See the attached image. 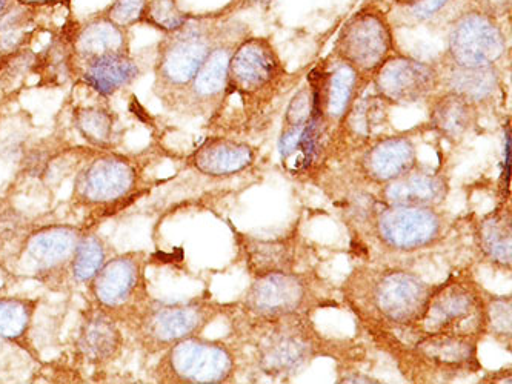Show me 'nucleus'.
<instances>
[{"label": "nucleus", "instance_id": "obj_1", "mask_svg": "<svg viewBox=\"0 0 512 384\" xmlns=\"http://www.w3.org/2000/svg\"><path fill=\"white\" fill-rule=\"evenodd\" d=\"M225 306L211 298L165 302L150 298L139 314L125 326L134 348L154 357L187 338L202 334L222 314Z\"/></svg>", "mask_w": 512, "mask_h": 384}, {"label": "nucleus", "instance_id": "obj_2", "mask_svg": "<svg viewBox=\"0 0 512 384\" xmlns=\"http://www.w3.org/2000/svg\"><path fill=\"white\" fill-rule=\"evenodd\" d=\"M143 173L139 162L114 149H91L73 180L71 200L100 216L120 211L139 197Z\"/></svg>", "mask_w": 512, "mask_h": 384}, {"label": "nucleus", "instance_id": "obj_3", "mask_svg": "<svg viewBox=\"0 0 512 384\" xmlns=\"http://www.w3.org/2000/svg\"><path fill=\"white\" fill-rule=\"evenodd\" d=\"M148 263L145 251L114 252L85 288L88 302L125 328L151 298Z\"/></svg>", "mask_w": 512, "mask_h": 384}, {"label": "nucleus", "instance_id": "obj_4", "mask_svg": "<svg viewBox=\"0 0 512 384\" xmlns=\"http://www.w3.org/2000/svg\"><path fill=\"white\" fill-rule=\"evenodd\" d=\"M88 229L71 223L36 226L20 237L4 265L16 279L36 280L47 288L70 262Z\"/></svg>", "mask_w": 512, "mask_h": 384}, {"label": "nucleus", "instance_id": "obj_5", "mask_svg": "<svg viewBox=\"0 0 512 384\" xmlns=\"http://www.w3.org/2000/svg\"><path fill=\"white\" fill-rule=\"evenodd\" d=\"M213 48L210 27L190 17L182 28L165 34L154 63V94L160 102L176 103Z\"/></svg>", "mask_w": 512, "mask_h": 384}, {"label": "nucleus", "instance_id": "obj_6", "mask_svg": "<svg viewBox=\"0 0 512 384\" xmlns=\"http://www.w3.org/2000/svg\"><path fill=\"white\" fill-rule=\"evenodd\" d=\"M159 355L150 374L160 384L227 383L236 371L231 349L200 335L179 341Z\"/></svg>", "mask_w": 512, "mask_h": 384}, {"label": "nucleus", "instance_id": "obj_7", "mask_svg": "<svg viewBox=\"0 0 512 384\" xmlns=\"http://www.w3.org/2000/svg\"><path fill=\"white\" fill-rule=\"evenodd\" d=\"M425 334L479 338L488 328V303L476 286L451 280L434 288L419 325Z\"/></svg>", "mask_w": 512, "mask_h": 384}, {"label": "nucleus", "instance_id": "obj_8", "mask_svg": "<svg viewBox=\"0 0 512 384\" xmlns=\"http://www.w3.org/2000/svg\"><path fill=\"white\" fill-rule=\"evenodd\" d=\"M316 300L308 277L294 272H273L256 277L243 305L262 320L303 315Z\"/></svg>", "mask_w": 512, "mask_h": 384}, {"label": "nucleus", "instance_id": "obj_9", "mask_svg": "<svg viewBox=\"0 0 512 384\" xmlns=\"http://www.w3.org/2000/svg\"><path fill=\"white\" fill-rule=\"evenodd\" d=\"M434 286L411 272L391 269L377 277L371 288V305L386 322L417 326L425 314Z\"/></svg>", "mask_w": 512, "mask_h": 384}, {"label": "nucleus", "instance_id": "obj_10", "mask_svg": "<svg viewBox=\"0 0 512 384\" xmlns=\"http://www.w3.org/2000/svg\"><path fill=\"white\" fill-rule=\"evenodd\" d=\"M273 331L260 340L259 366L268 375L299 371L316 355V337L303 315L276 318Z\"/></svg>", "mask_w": 512, "mask_h": 384}, {"label": "nucleus", "instance_id": "obj_11", "mask_svg": "<svg viewBox=\"0 0 512 384\" xmlns=\"http://www.w3.org/2000/svg\"><path fill=\"white\" fill-rule=\"evenodd\" d=\"M442 217L434 208L386 205L377 214L380 242L396 251H416L433 245L442 236Z\"/></svg>", "mask_w": 512, "mask_h": 384}, {"label": "nucleus", "instance_id": "obj_12", "mask_svg": "<svg viewBox=\"0 0 512 384\" xmlns=\"http://www.w3.org/2000/svg\"><path fill=\"white\" fill-rule=\"evenodd\" d=\"M127 345L124 326L88 302L80 315L74 340L77 360L88 368L104 369L122 357Z\"/></svg>", "mask_w": 512, "mask_h": 384}, {"label": "nucleus", "instance_id": "obj_13", "mask_svg": "<svg viewBox=\"0 0 512 384\" xmlns=\"http://www.w3.org/2000/svg\"><path fill=\"white\" fill-rule=\"evenodd\" d=\"M391 33L373 13L354 17L337 40V53L356 71H377L391 51Z\"/></svg>", "mask_w": 512, "mask_h": 384}, {"label": "nucleus", "instance_id": "obj_14", "mask_svg": "<svg viewBox=\"0 0 512 384\" xmlns=\"http://www.w3.org/2000/svg\"><path fill=\"white\" fill-rule=\"evenodd\" d=\"M449 51L459 67H491L502 57L505 40L491 20L480 14H469L454 27Z\"/></svg>", "mask_w": 512, "mask_h": 384}, {"label": "nucleus", "instance_id": "obj_15", "mask_svg": "<svg viewBox=\"0 0 512 384\" xmlns=\"http://www.w3.org/2000/svg\"><path fill=\"white\" fill-rule=\"evenodd\" d=\"M436 85V73L426 63L396 57L377 70L376 87L389 102L413 103L423 99Z\"/></svg>", "mask_w": 512, "mask_h": 384}, {"label": "nucleus", "instance_id": "obj_16", "mask_svg": "<svg viewBox=\"0 0 512 384\" xmlns=\"http://www.w3.org/2000/svg\"><path fill=\"white\" fill-rule=\"evenodd\" d=\"M70 40L77 71L80 65L97 57L131 53L130 30L111 22L102 11L88 17L84 22L71 25Z\"/></svg>", "mask_w": 512, "mask_h": 384}, {"label": "nucleus", "instance_id": "obj_17", "mask_svg": "<svg viewBox=\"0 0 512 384\" xmlns=\"http://www.w3.org/2000/svg\"><path fill=\"white\" fill-rule=\"evenodd\" d=\"M279 60L268 42L248 40L231 56L228 83L240 93H256L276 76Z\"/></svg>", "mask_w": 512, "mask_h": 384}, {"label": "nucleus", "instance_id": "obj_18", "mask_svg": "<svg viewBox=\"0 0 512 384\" xmlns=\"http://www.w3.org/2000/svg\"><path fill=\"white\" fill-rule=\"evenodd\" d=\"M113 254L114 249L110 242L93 229H88L80 239L70 262L51 280L47 288L57 292H73L79 288H87L94 275Z\"/></svg>", "mask_w": 512, "mask_h": 384}, {"label": "nucleus", "instance_id": "obj_19", "mask_svg": "<svg viewBox=\"0 0 512 384\" xmlns=\"http://www.w3.org/2000/svg\"><path fill=\"white\" fill-rule=\"evenodd\" d=\"M140 65L131 53L108 54L80 65V82L104 99L127 90L140 77Z\"/></svg>", "mask_w": 512, "mask_h": 384}, {"label": "nucleus", "instance_id": "obj_20", "mask_svg": "<svg viewBox=\"0 0 512 384\" xmlns=\"http://www.w3.org/2000/svg\"><path fill=\"white\" fill-rule=\"evenodd\" d=\"M383 185L382 199L385 200V205L391 206L436 208L445 200L448 192L443 177L426 173L417 169V166Z\"/></svg>", "mask_w": 512, "mask_h": 384}, {"label": "nucleus", "instance_id": "obj_21", "mask_svg": "<svg viewBox=\"0 0 512 384\" xmlns=\"http://www.w3.org/2000/svg\"><path fill=\"white\" fill-rule=\"evenodd\" d=\"M231 56L230 48L214 47L174 105L183 103L194 111L207 110L227 88Z\"/></svg>", "mask_w": 512, "mask_h": 384}, {"label": "nucleus", "instance_id": "obj_22", "mask_svg": "<svg viewBox=\"0 0 512 384\" xmlns=\"http://www.w3.org/2000/svg\"><path fill=\"white\" fill-rule=\"evenodd\" d=\"M254 162V151L247 143L230 139H210L191 154L190 163L199 173L211 177L231 176Z\"/></svg>", "mask_w": 512, "mask_h": 384}, {"label": "nucleus", "instance_id": "obj_23", "mask_svg": "<svg viewBox=\"0 0 512 384\" xmlns=\"http://www.w3.org/2000/svg\"><path fill=\"white\" fill-rule=\"evenodd\" d=\"M417 163L416 146L406 137H391L371 146L363 157L366 176L377 183L402 176Z\"/></svg>", "mask_w": 512, "mask_h": 384}, {"label": "nucleus", "instance_id": "obj_24", "mask_svg": "<svg viewBox=\"0 0 512 384\" xmlns=\"http://www.w3.org/2000/svg\"><path fill=\"white\" fill-rule=\"evenodd\" d=\"M40 306V298L28 295L0 294V340L24 349L36 357L31 329Z\"/></svg>", "mask_w": 512, "mask_h": 384}, {"label": "nucleus", "instance_id": "obj_25", "mask_svg": "<svg viewBox=\"0 0 512 384\" xmlns=\"http://www.w3.org/2000/svg\"><path fill=\"white\" fill-rule=\"evenodd\" d=\"M416 352L445 369H471L477 365V338L457 334H425Z\"/></svg>", "mask_w": 512, "mask_h": 384}, {"label": "nucleus", "instance_id": "obj_26", "mask_svg": "<svg viewBox=\"0 0 512 384\" xmlns=\"http://www.w3.org/2000/svg\"><path fill=\"white\" fill-rule=\"evenodd\" d=\"M73 125L88 146L100 151L116 148L119 117L105 103L77 105L73 110Z\"/></svg>", "mask_w": 512, "mask_h": 384}, {"label": "nucleus", "instance_id": "obj_27", "mask_svg": "<svg viewBox=\"0 0 512 384\" xmlns=\"http://www.w3.org/2000/svg\"><path fill=\"white\" fill-rule=\"evenodd\" d=\"M47 8L25 7L14 2L0 16V56L27 48L39 30V19Z\"/></svg>", "mask_w": 512, "mask_h": 384}, {"label": "nucleus", "instance_id": "obj_28", "mask_svg": "<svg viewBox=\"0 0 512 384\" xmlns=\"http://www.w3.org/2000/svg\"><path fill=\"white\" fill-rule=\"evenodd\" d=\"M477 242L489 262L502 268H511L512 228L509 211L497 209L488 214L480 223Z\"/></svg>", "mask_w": 512, "mask_h": 384}, {"label": "nucleus", "instance_id": "obj_29", "mask_svg": "<svg viewBox=\"0 0 512 384\" xmlns=\"http://www.w3.org/2000/svg\"><path fill=\"white\" fill-rule=\"evenodd\" d=\"M247 268L254 277L291 271L296 248L291 240H248L245 245Z\"/></svg>", "mask_w": 512, "mask_h": 384}, {"label": "nucleus", "instance_id": "obj_30", "mask_svg": "<svg viewBox=\"0 0 512 384\" xmlns=\"http://www.w3.org/2000/svg\"><path fill=\"white\" fill-rule=\"evenodd\" d=\"M431 117L434 126L443 136L453 140L460 139L473 126V105L465 97L451 93L434 105Z\"/></svg>", "mask_w": 512, "mask_h": 384}, {"label": "nucleus", "instance_id": "obj_31", "mask_svg": "<svg viewBox=\"0 0 512 384\" xmlns=\"http://www.w3.org/2000/svg\"><path fill=\"white\" fill-rule=\"evenodd\" d=\"M497 74L491 67H457L449 77L453 93L465 97L469 102L486 99L496 91Z\"/></svg>", "mask_w": 512, "mask_h": 384}, {"label": "nucleus", "instance_id": "obj_32", "mask_svg": "<svg viewBox=\"0 0 512 384\" xmlns=\"http://www.w3.org/2000/svg\"><path fill=\"white\" fill-rule=\"evenodd\" d=\"M356 77V70L350 65H342L331 74L328 96H326V110L333 119L345 116L350 108L354 88H356Z\"/></svg>", "mask_w": 512, "mask_h": 384}, {"label": "nucleus", "instance_id": "obj_33", "mask_svg": "<svg viewBox=\"0 0 512 384\" xmlns=\"http://www.w3.org/2000/svg\"><path fill=\"white\" fill-rule=\"evenodd\" d=\"M187 20L188 14L180 10L176 0H150L140 24L168 34L182 28Z\"/></svg>", "mask_w": 512, "mask_h": 384}, {"label": "nucleus", "instance_id": "obj_34", "mask_svg": "<svg viewBox=\"0 0 512 384\" xmlns=\"http://www.w3.org/2000/svg\"><path fill=\"white\" fill-rule=\"evenodd\" d=\"M317 137H319L317 117L305 125L291 126L290 130L280 137L279 149L283 162H286L294 154L310 157L314 146H316Z\"/></svg>", "mask_w": 512, "mask_h": 384}, {"label": "nucleus", "instance_id": "obj_35", "mask_svg": "<svg viewBox=\"0 0 512 384\" xmlns=\"http://www.w3.org/2000/svg\"><path fill=\"white\" fill-rule=\"evenodd\" d=\"M150 0H113L102 14L120 28L131 30L142 22L143 13Z\"/></svg>", "mask_w": 512, "mask_h": 384}, {"label": "nucleus", "instance_id": "obj_36", "mask_svg": "<svg viewBox=\"0 0 512 384\" xmlns=\"http://www.w3.org/2000/svg\"><path fill=\"white\" fill-rule=\"evenodd\" d=\"M317 110H319L317 94L311 90H302L291 100L286 111V122L290 126L305 125L317 117Z\"/></svg>", "mask_w": 512, "mask_h": 384}, {"label": "nucleus", "instance_id": "obj_37", "mask_svg": "<svg viewBox=\"0 0 512 384\" xmlns=\"http://www.w3.org/2000/svg\"><path fill=\"white\" fill-rule=\"evenodd\" d=\"M488 328L500 337H511V300L500 298L488 303Z\"/></svg>", "mask_w": 512, "mask_h": 384}, {"label": "nucleus", "instance_id": "obj_38", "mask_svg": "<svg viewBox=\"0 0 512 384\" xmlns=\"http://www.w3.org/2000/svg\"><path fill=\"white\" fill-rule=\"evenodd\" d=\"M377 122H379V117H377L376 103H363L359 113L353 116V126L362 134L370 133L374 126L377 125Z\"/></svg>", "mask_w": 512, "mask_h": 384}, {"label": "nucleus", "instance_id": "obj_39", "mask_svg": "<svg viewBox=\"0 0 512 384\" xmlns=\"http://www.w3.org/2000/svg\"><path fill=\"white\" fill-rule=\"evenodd\" d=\"M448 0H417L414 5V16L417 19H428V17L434 16L437 11L442 10L445 7Z\"/></svg>", "mask_w": 512, "mask_h": 384}, {"label": "nucleus", "instance_id": "obj_40", "mask_svg": "<svg viewBox=\"0 0 512 384\" xmlns=\"http://www.w3.org/2000/svg\"><path fill=\"white\" fill-rule=\"evenodd\" d=\"M16 4L25 5V7L54 8L67 7L70 8L71 0H14Z\"/></svg>", "mask_w": 512, "mask_h": 384}, {"label": "nucleus", "instance_id": "obj_41", "mask_svg": "<svg viewBox=\"0 0 512 384\" xmlns=\"http://www.w3.org/2000/svg\"><path fill=\"white\" fill-rule=\"evenodd\" d=\"M343 383H377V380H373V378H365V377H359L357 378H345V380H342Z\"/></svg>", "mask_w": 512, "mask_h": 384}, {"label": "nucleus", "instance_id": "obj_42", "mask_svg": "<svg viewBox=\"0 0 512 384\" xmlns=\"http://www.w3.org/2000/svg\"><path fill=\"white\" fill-rule=\"evenodd\" d=\"M14 4V0H0V16Z\"/></svg>", "mask_w": 512, "mask_h": 384}, {"label": "nucleus", "instance_id": "obj_43", "mask_svg": "<svg viewBox=\"0 0 512 384\" xmlns=\"http://www.w3.org/2000/svg\"><path fill=\"white\" fill-rule=\"evenodd\" d=\"M399 2H417V0H399Z\"/></svg>", "mask_w": 512, "mask_h": 384}]
</instances>
